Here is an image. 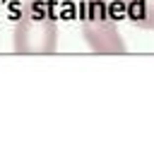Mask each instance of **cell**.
<instances>
[{
  "label": "cell",
  "mask_w": 154,
  "mask_h": 144,
  "mask_svg": "<svg viewBox=\"0 0 154 144\" xmlns=\"http://www.w3.org/2000/svg\"><path fill=\"white\" fill-rule=\"evenodd\" d=\"M79 29L94 53H128L108 0H82Z\"/></svg>",
  "instance_id": "obj_2"
},
{
  "label": "cell",
  "mask_w": 154,
  "mask_h": 144,
  "mask_svg": "<svg viewBox=\"0 0 154 144\" xmlns=\"http://www.w3.org/2000/svg\"><path fill=\"white\" fill-rule=\"evenodd\" d=\"M128 22L137 29H154V0H120Z\"/></svg>",
  "instance_id": "obj_3"
},
{
  "label": "cell",
  "mask_w": 154,
  "mask_h": 144,
  "mask_svg": "<svg viewBox=\"0 0 154 144\" xmlns=\"http://www.w3.org/2000/svg\"><path fill=\"white\" fill-rule=\"evenodd\" d=\"M58 48V22L48 0H26L12 31V50L19 55H51Z\"/></svg>",
  "instance_id": "obj_1"
}]
</instances>
